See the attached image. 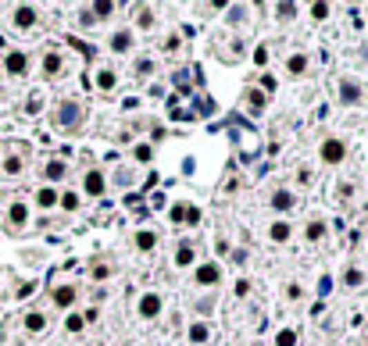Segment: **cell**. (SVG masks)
<instances>
[{
	"label": "cell",
	"mask_w": 368,
	"mask_h": 346,
	"mask_svg": "<svg viewBox=\"0 0 368 346\" xmlns=\"http://www.w3.org/2000/svg\"><path fill=\"white\" fill-rule=\"evenodd\" d=\"M318 161H322V165H329V168L343 165V161H347V139H340V136H325L322 143H318Z\"/></svg>",
	"instance_id": "6da1fadb"
},
{
	"label": "cell",
	"mask_w": 368,
	"mask_h": 346,
	"mask_svg": "<svg viewBox=\"0 0 368 346\" xmlns=\"http://www.w3.org/2000/svg\"><path fill=\"white\" fill-rule=\"evenodd\" d=\"M222 275H226V272H222V264H218V261H204V264H197V268H193V282H197L200 289H215V286H222Z\"/></svg>",
	"instance_id": "7a4b0ae2"
},
{
	"label": "cell",
	"mask_w": 368,
	"mask_h": 346,
	"mask_svg": "<svg viewBox=\"0 0 368 346\" xmlns=\"http://www.w3.org/2000/svg\"><path fill=\"white\" fill-rule=\"evenodd\" d=\"M57 125L68 129V132L83 125V104H79V100H61L57 104Z\"/></svg>",
	"instance_id": "3957f363"
},
{
	"label": "cell",
	"mask_w": 368,
	"mask_h": 346,
	"mask_svg": "<svg viewBox=\"0 0 368 346\" xmlns=\"http://www.w3.org/2000/svg\"><path fill=\"white\" fill-rule=\"evenodd\" d=\"M161 311H165V296H161V293H143V296L136 300V314H139L143 321L161 318Z\"/></svg>",
	"instance_id": "277c9868"
},
{
	"label": "cell",
	"mask_w": 368,
	"mask_h": 346,
	"mask_svg": "<svg viewBox=\"0 0 368 346\" xmlns=\"http://www.w3.org/2000/svg\"><path fill=\"white\" fill-rule=\"evenodd\" d=\"M361 96H365V86L358 83V79L354 75H340V104L354 108V104H361Z\"/></svg>",
	"instance_id": "5b68a950"
},
{
	"label": "cell",
	"mask_w": 368,
	"mask_h": 346,
	"mask_svg": "<svg viewBox=\"0 0 368 346\" xmlns=\"http://www.w3.org/2000/svg\"><path fill=\"white\" fill-rule=\"evenodd\" d=\"M39 175H43V186H57V182H65V179H68V161L50 157V161H43Z\"/></svg>",
	"instance_id": "8992f818"
},
{
	"label": "cell",
	"mask_w": 368,
	"mask_h": 346,
	"mask_svg": "<svg viewBox=\"0 0 368 346\" xmlns=\"http://www.w3.org/2000/svg\"><path fill=\"white\" fill-rule=\"evenodd\" d=\"M168 218L175 221V225H200V207L197 203H172V211H168Z\"/></svg>",
	"instance_id": "52a82bcc"
},
{
	"label": "cell",
	"mask_w": 368,
	"mask_h": 346,
	"mask_svg": "<svg viewBox=\"0 0 368 346\" xmlns=\"http://www.w3.org/2000/svg\"><path fill=\"white\" fill-rule=\"evenodd\" d=\"M4 75H11V79L29 75V54L26 50H8L4 54Z\"/></svg>",
	"instance_id": "ba28073f"
},
{
	"label": "cell",
	"mask_w": 368,
	"mask_h": 346,
	"mask_svg": "<svg viewBox=\"0 0 368 346\" xmlns=\"http://www.w3.org/2000/svg\"><path fill=\"white\" fill-rule=\"evenodd\" d=\"M50 300L57 303L61 311H72L75 303H79V286H72V282H61V286L50 289Z\"/></svg>",
	"instance_id": "9c48e42d"
},
{
	"label": "cell",
	"mask_w": 368,
	"mask_h": 346,
	"mask_svg": "<svg viewBox=\"0 0 368 346\" xmlns=\"http://www.w3.org/2000/svg\"><path fill=\"white\" fill-rule=\"evenodd\" d=\"M172 264H175V268H182V272H186V268H197V247H193V243H190V239H182V243H175V254H172Z\"/></svg>",
	"instance_id": "30bf717a"
},
{
	"label": "cell",
	"mask_w": 368,
	"mask_h": 346,
	"mask_svg": "<svg viewBox=\"0 0 368 346\" xmlns=\"http://www.w3.org/2000/svg\"><path fill=\"white\" fill-rule=\"evenodd\" d=\"M133 47H136L133 29H115V32L108 36V50H111V54H129Z\"/></svg>",
	"instance_id": "8fae6325"
},
{
	"label": "cell",
	"mask_w": 368,
	"mask_h": 346,
	"mask_svg": "<svg viewBox=\"0 0 368 346\" xmlns=\"http://www.w3.org/2000/svg\"><path fill=\"white\" fill-rule=\"evenodd\" d=\"M104 190H108L104 172H100V168H90V172L83 175V193H86V196H104Z\"/></svg>",
	"instance_id": "7c38bea8"
},
{
	"label": "cell",
	"mask_w": 368,
	"mask_h": 346,
	"mask_svg": "<svg viewBox=\"0 0 368 346\" xmlns=\"http://www.w3.org/2000/svg\"><path fill=\"white\" fill-rule=\"evenodd\" d=\"M39 68H43L47 79H61V72H65V57H61L57 50H43V61H39Z\"/></svg>",
	"instance_id": "4fadbf2b"
},
{
	"label": "cell",
	"mask_w": 368,
	"mask_h": 346,
	"mask_svg": "<svg viewBox=\"0 0 368 346\" xmlns=\"http://www.w3.org/2000/svg\"><path fill=\"white\" fill-rule=\"evenodd\" d=\"M32 200H36L39 211H54L57 200H61V190H57V186H39V190L32 193Z\"/></svg>",
	"instance_id": "5bb4252c"
},
{
	"label": "cell",
	"mask_w": 368,
	"mask_h": 346,
	"mask_svg": "<svg viewBox=\"0 0 368 346\" xmlns=\"http://www.w3.org/2000/svg\"><path fill=\"white\" fill-rule=\"evenodd\" d=\"M269 203H272V211L275 214H286V211H293V203H297V196H293V190H275L272 196H269Z\"/></svg>",
	"instance_id": "9a60e30c"
},
{
	"label": "cell",
	"mask_w": 368,
	"mask_h": 346,
	"mask_svg": "<svg viewBox=\"0 0 368 346\" xmlns=\"http://www.w3.org/2000/svg\"><path fill=\"white\" fill-rule=\"evenodd\" d=\"M36 18H39V11H36L32 4H18L14 14H11V22H14L18 29H32V26H36Z\"/></svg>",
	"instance_id": "2e32d148"
},
{
	"label": "cell",
	"mask_w": 368,
	"mask_h": 346,
	"mask_svg": "<svg viewBox=\"0 0 368 346\" xmlns=\"http://www.w3.org/2000/svg\"><path fill=\"white\" fill-rule=\"evenodd\" d=\"M93 86H97L100 93H115V86H118V72H115V68H97Z\"/></svg>",
	"instance_id": "e0dca14e"
},
{
	"label": "cell",
	"mask_w": 368,
	"mask_h": 346,
	"mask_svg": "<svg viewBox=\"0 0 368 346\" xmlns=\"http://www.w3.org/2000/svg\"><path fill=\"white\" fill-rule=\"evenodd\" d=\"M8 221H11V229H26L29 225V203L14 200L11 207H8Z\"/></svg>",
	"instance_id": "ac0fdd59"
},
{
	"label": "cell",
	"mask_w": 368,
	"mask_h": 346,
	"mask_svg": "<svg viewBox=\"0 0 368 346\" xmlns=\"http://www.w3.org/2000/svg\"><path fill=\"white\" fill-rule=\"evenodd\" d=\"M308 65H311V61H308V54H304V50H297V54H290V57H286V72H290V75H297V79H304V75H308Z\"/></svg>",
	"instance_id": "d6986e66"
},
{
	"label": "cell",
	"mask_w": 368,
	"mask_h": 346,
	"mask_svg": "<svg viewBox=\"0 0 368 346\" xmlns=\"http://www.w3.org/2000/svg\"><path fill=\"white\" fill-rule=\"evenodd\" d=\"M290 236H293V229H290V221H286V218H275L269 225V239L279 243V247H282V243H290Z\"/></svg>",
	"instance_id": "ffe728a7"
},
{
	"label": "cell",
	"mask_w": 368,
	"mask_h": 346,
	"mask_svg": "<svg viewBox=\"0 0 368 346\" xmlns=\"http://www.w3.org/2000/svg\"><path fill=\"white\" fill-rule=\"evenodd\" d=\"M22 329H26V332H32V336L47 332V314H43V311H29V314L22 318Z\"/></svg>",
	"instance_id": "44dd1931"
},
{
	"label": "cell",
	"mask_w": 368,
	"mask_h": 346,
	"mask_svg": "<svg viewBox=\"0 0 368 346\" xmlns=\"http://www.w3.org/2000/svg\"><path fill=\"white\" fill-rule=\"evenodd\" d=\"M57 207L65 211V214H75L79 207H83V193H75V190H61V200H57Z\"/></svg>",
	"instance_id": "7402d4cb"
},
{
	"label": "cell",
	"mask_w": 368,
	"mask_h": 346,
	"mask_svg": "<svg viewBox=\"0 0 368 346\" xmlns=\"http://www.w3.org/2000/svg\"><path fill=\"white\" fill-rule=\"evenodd\" d=\"M133 247H136L139 254H151V250L157 247V232H151V229H139V232L133 236Z\"/></svg>",
	"instance_id": "603a6c76"
},
{
	"label": "cell",
	"mask_w": 368,
	"mask_h": 346,
	"mask_svg": "<svg viewBox=\"0 0 368 346\" xmlns=\"http://www.w3.org/2000/svg\"><path fill=\"white\" fill-rule=\"evenodd\" d=\"M243 104H247V111H251V114H264V108H269V96H264L261 90H247Z\"/></svg>",
	"instance_id": "cb8c5ba5"
},
{
	"label": "cell",
	"mask_w": 368,
	"mask_h": 346,
	"mask_svg": "<svg viewBox=\"0 0 368 346\" xmlns=\"http://www.w3.org/2000/svg\"><path fill=\"white\" fill-rule=\"evenodd\" d=\"M186 336H190L193 346H204V343L211 339V325H208V321H190V332H186Z\"/></svg>",
	"instance_id": "d4e9b609"
},
{
	"label": "cell",
	"mask_w": 368,
	"mask_h": 346,
	"mask_svg": "<svg viewBox=\"0 0 368 346\" xmlns=\"http://www.w3.org/2000/svg\"><path fill=\"white\" fill-rule=\"evenodd\" d=\"M115 8H118V4H111V0H93V4H90L86 11H90L93 22H100V18H111V14H115Z\"/></svg>",
	"instance_id": "484cf974"
},
{
	"label": "cell",
	"mask_w": 368,
	"mask_h": 346,
	"mask_svg": "<svg viewBox=\"0 0 368 346\" xmlns=\"http://www.w3.org/2000/svg\"><path fill=\"white\" fill-rule=\"evenodd\" d=\"M325 232H329V225H325L322 218H315V221H308V229H304V239H308V243H322Z\"/></svg>",
	"instance_id": "4316f807"
},
{
	"label": "cell",
	"mask_w": 368,
	"mask_h": 346,
	"mask_svg": "<svg viewBox=\"0 0 368 346\" xmlns=\"http://www.w3.org/2000/svg\"><path fill=\"white\" fill-rule=\"evenodd\" d=\"M343 286H347V289H358V286H365V272L358 268V264H351V268L343 272Z\"/></svg>",
	"instance_id": "83f0119b"
},
{
	"label": "cell",
	"mask_w": 368,
	"mask_h": 346,
	"mask_svg": "<svg viewBox=\"0 0 368 346\" xmlns=\"http://www.w3.org/2000/svg\"><path fill=\"white\" fill-rule=\"evenodd\" d=\"M133 161L136 165H151L154 161V143H136L133 147Z\"/></svg>",
	"instance_id": "f1b7e54d"
},
{
	"label": "cell",
	"mask_w": 368,
	"mask_h": 346,
	"mask_svg": "<svg viewBox=\"0 0 368 346\" xmlns=\"http://www.w3.org/2000/svg\"><path fill=\"white\" fill-rule=\"evenodd\" d=\"M157 18H154V8H136V29H154Z\"/></svg>",
	"instance_id": "f546056e"
},
{
	"label": "cell",
	"mask_w": 368,
	"mask_h": 346,
	"mask_svg": "<svg viewBox=\"0 0 368 346\" xmlns=\"http://www.w3.org/2000/svg\"><path fill=\"white\" fill-rule=\"evenodd\" d=\"M111 272H115L111 261H97L93 268H90V278H93V282H104V278H111Z\"/></svg>",
	"instance_id": "4dcf8cb0"
},
{
	"label": "cell",
	"mask_w": 368,
	"mask_h": 346,
	"mask_svg": "<svg viewBox=\"0 0 368 346\" xmlns=\"http://www.w3.org/2000/svg\"><path fill=\"white\" fill-rule=\"evenodd\" d=\"M297 14H300L297 4H275V18H279V22H293Z\"/></svg>",
	"instance_id": "1f68e13d"
},
{
	"label": "cell",
	"mask_w": 368,
	"mask_h": 346,
	"mask_svg": "<svg viewBox=\"0 0 368 346\" xmlns=\"http://www.w3.org/2000/svg\"><path fill=\"white\" fill-rule=\"evenodd\" d=\"M308 14H311V22H325V18L333 14V4H322V0H318V4L308 8Z\"/></svg>",
	"instance_id": "d6a6232c"
},
{
	"label": "cell",
	"mask_w": 368,
	"mask_h": 346,
	"mask_svg": "<svg viewBox=\"0 0 368 346\" xmlns=\"http://www.w3.org/2000/svg\"><path fill=\"white\" fill-rule=\"evenodd\" d=\"M22 172H26V161H22V157H8V161H4V175L14 179V175H22Z\"/></svg>",
	"instance_id": "836d02e7"
},
{
	"label": "cell",
	"mask_w": 368,
	"mask_h": 346,
	"mask_svg": "<svg viewBox=\"0 0 368 346\" xmlns=\"http://www.w3.org/2000/svg\"><path fill=\"white\" fill-rule=\"evenodd\" d=\"M65 329H68L72 336H79V332L86 329V318H83V314H68V318H65Z\"/></svg>",
	"instance_id": "e575fe53"
},
{
	"label": "cell",
	"mask_w": 368,
	"mask_h": 346,
	"mask_svg": "<svg viewBox=\"0 0 368 346\" xmlns=\"http://www.w3.org/2000/svg\"><path fill=\"white\" fill-rule=\"evenodd\" d=\"M275 346H297V332L293 329H279L275 332Z\"/></svg>",
	"instance_id": "d590c367"
},
{
	"label": "cell",
	"mask_w": 368,
	"mask_h": 346,
	"mask_svg": "<svg viewBox=\"0 0 368 346\" xmlns=\"http://www.w3.org/2000/svg\"><path fill=\"white\" fill-rule=\"evenodd\" d=\"M258 90H261L264 96H272V93L279 90V79H275V75H261V86H258Z\"/></svg>",
	"instance_id": "8d00e7d4"
},
{
	"label": "cell",
	"mask_w": 368,
	"mask_h": 346,
	"mask_svg": "<svg viewBox=\"0 0 368 346\" xmlns=\"http://www.w3.org/2000/svg\"><path fill=\"white\" fill-rule=\"evenodd\" d=\"M243 14H251V11H247V8H240V4H233V8H229V18H226V22H229V26H240V22H247V18H243Z\"/></svg>",
	"instance_id": "74e56055"
},
{
	"label": "cell",
	"mask_w": 368,
	"mask_h": 346,
	"mask_svg": "<svg viewBox=\"0 0 368 346\" xmlns=\"http://www.w3.org/2000/svg\"><path fill=\"white\" fill-rule=\"evenodd\" d=\"M136 75H139V79L154 75V61H151V57H139V61H136Z\"/></svg>",
	"instance_id": "f35d334b"
},
{
	"label": "cell",
	"mask_w": 368,
	"mask_h": 346,
	"mask_svg": "<svg viewBox=\"0 0 368 346\" xmlns=\"http://www.w3.org/2000/svg\"><path fill=\"white\" fill-rule=\"evenodd\" d=\"M247 293H251V282L240 278V282H236V296H247Z\"/></svg>",
	"instance_id": "ab89813d"
},
{
	"label": "cell",
	"mask_w": 368,
	"mask_h": 346,
	"mask_svg": "<svg viewBox=\"0 0 368 346\" xmlns=\"http://www.w3.org/2000/svg\"><path fill=\"white\" fill-rule=\"evenodd\" d=\"M175 50H179V36H168L165 39V54H175Z\"/></svg>",
	"instance_id": "60d3db41"
}]
</instances>
